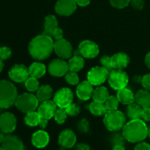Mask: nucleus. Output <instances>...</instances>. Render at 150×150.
I'll return each mask as SVG.
<instances>
[{
    "label": "nucleus",
    "instance_id": "obj_1",
    "mask_svg": "<svg viewBox=\"0 0 150 150\" xmlns=\"http://www.w3.org/2000/svg\"><path fill=\"white\" fill-rule=\"evenodd\" d=\"M54 44L51 36L42 33L34 38L29 44V52L37 60L48 59L54 51Z\"/></svg>",
    "mask_w": 150,
    "mask_h": 150
},
{
    "label": "nucleus",
    "instance_id": "obj_2",
    "mask_svg": "<svg viewBox=\"0 0 150 150\" xmlns=\"http://www.w3.org/2000/svg\"><path fill=\"white\" fill-rule=\"evenodd\" d=\"M122 136L130 143H139L148 136V127L142 119L130 120L122 128Z\"/></svg>",
    "mask_w": 150,
    "mask_h": 150
},
{
    "label": "nucleus",
    "instance_id": "obj_3",
    "mask_svg": "<svg viewBox=\"0 0 150 150\" xmlns=\"http://www.w3.org/2000/svg\"><path fill=\"white\" fill-rule=\"evenodd\" d=\"M18 98L17 89L7 80L0 81V108H8L15 105Z\"/></svg>",
    "mask_w": 150,
    "mask_h": 150
},
{
    "label": "nucleus",
    "instance_id": "obj_4",
    "mask_svg": "<svg viewBox=\"0 0 150 150\" xmlns=\"http://www.w3.org/2000/svg\"><path fill=\"white\" fill-rule=\"evenodd\" d=\"M103 122L108 130L115 132L124 127L126 124V117L122 112L118 110L108 111L104 116Z\"/></svg>",
    "mask_w": 150,
    "mask_h": 150
},
{
    "label": "nucleus",
    "instance_id": "obj_5",
    "mask_svg": "<svg viewBox=\"0 0 150 150\" xmlns=\"http://www.w3.org/2000/svg\"><path fill=\"white\" fill-rule=\"evenodd\" d=\"M39 100L36 95L30 92L23 93L18 96L15 105L21 112L28 114L38 108Z\"/></svg>",
    "mask_w": 150,
    "mask_h": 150
},
{
    "label": "nucleus",
    "instance_id": "obj_6",
    "mask_svg": "<svg viewBox=\"0 0 150 150\" xmlns=\"http://www.w3.org/2000/svg\"><path fill=\"white\" fill-rule=\"evenodd\" d=\"M108 81L111 88L118 91L127 86L129 78L124 70L121 69H113L109 72Z\"/></svg>",
    "mask_w": 150,
    "mask_h": 150
},
{
    "label": "nucleus",
    "instance_id": "obj_7",
    "mask_svg": "<svg viewBox=\"0 0 150 150\" xmlns=\"http://www.w3.org/2000/svg\"><path fill=\"white\" fill-rule=\"evenodd\" d=\"M109 71L103 67H92L87 73V81L93 86H100L108 79Z\"/></svg>",
    "mask_w": 150,
    "mask_h": 150
},
{
    "label": "nucleus",
    "instance_id": "obj_8",
    "mask_svg": "<svg viewBox=\"0 0 150 150\" xmlns=\"http://www.w3.org/2000/svg\"><path fill=\"white\" fill-rule=\"evenodd\" d=\"M79 50L80 55L83 58L93 59L99 54V47L95 42L89 40H83L79 45Z\"/></svg>",
    "mask_w": 150,
    "mask_h": 150
},
{
    "label": "nucleus",
    "instance_id": "obj_9",
    "mask_svg": "<svg viewBox=\"0 0 150 150\" xmlns=\"http://www.w3.org/2000/svg\"><path fill=\"white\" fill-rule=\"evenodd\" d=\"M54 51L59 57L63 59H70L73 54L72 45L64 38L57 40L54 42Z\"/></svg>",
    "mask_w": 150,
    "mask_h": 150
},
{
    "label": "nucleus",
    "instance_id": "obj_10",
    "mask_svg": "<svg viewBox=\"0 0 150 150\" xmlns=\"http://www.w3.org/2000/svg\"><path fill=\"white\" fill-rule=\"evenodd\" d=\"M73 93L69 88H62L57 91L54 97V101L59 108H65L73 103Z\"/></svg>",
    "mask_w": 150,
    "mask_h": 150
},
{
    "label": "nucleus",
    "instance_id": "obj_11",
    "mask_svg": "<svg viewBox=\"0 0 150 150\" xmlns=\"http://www.w3.org/2000/svg\"><path fill=\"white\" fill-rule=\"evenodd\" d=\"M16 125L17 120L12 113L4 112L0 116V130L5 134L13 133Z\"/></svg>",
    "mask_w": 150,
    "mask_h": 150
},
{
    "label": "nucleus",
    "instance_id": "obj_12",
    "mask_svg": "<svg viewBox=\"0 0 150 150\" xmlns=\"http://www.w3.org/2000/svg\"><path fill=\"white\" fill-rule=\"evenodd\" d=\"M9 77L14 82L22 83L26 81L29 78V69L23 64H15L9 71Z\"/></svg>",
    "mask_w": 150,
    "mask_h": 150
},
{
    "label": "nucleus",
    "instance_id": "obj_13",
    "mask_svg": "<svg viewBox=\"0 0 150 150\" xmlns=\"http://www.w3.org/2000/svg\"><path fill=\"white\" fill-rule=\"evenodd\" d=\"M48 70L52 76L62 77L65 76L68 72V64L63 59H56L49 63Z\"/></svg>",
    "mask_w": 150,
    "mask_h": 150
},
{
    "label": "nucleus",
    "instance_id": "obj_14",
    "mask_svg": "<svg viewBox=\"0 0 150 150\" xmlns=\"http://www.w3.org/2000/svg\"><path fill=\"white\" fill-rule=\"evenodd\" d=\"M76 0H58L56 3L55 11L61 16H69L76 10Z\"/></svg>",
    "mask_w": 150,
    "mask_h": 150
},
{
    "label": "nucleus",
    "instance_id": "obj_15",
    "mask_svg": "<svg viewBox=\"0 0 150 150\" xmlns=\"http://www.w3.org/2000/svg\"><path fill=\"white\" fill-rule=\"evenodd\" d=\"M57 105L54 100L44 101L41 103L38 108V112L42 118L50 120L54 117V114L57 109Z\"/></svg>",
    "mask_w": 150,
    "mask_h": 150
},
{
    "label": "nucleus",
    "instance_id": "obj_16",
    "mask_svg": "<svg viewBox=\"0 0 150 150\" xmlns=\"http://www.w3.org/2000/svg\"><path fill=\"white\" fill-rule=\"evenodd\" d=\"M76 136L74 132L70 129H65L59 134V144L60 146L65 149L73 147L76 144Z\"/></svg>",
    "mask_w": 150,
    "mask_h": 150
},
{
    "label": "nucleus",
    "instance_id": "obj_17",
    "mask_svg": "<svg viewBox=\"0 0 150 150\" xmlns=\"http://www.w3.org/2000/svg\"><path fill=\"white\" fill-rule=\"evenodd\" d=\"M93 91V85L88 81H83L78 85L76 95L81 100L86 101L92 98Z\"/></svg>",
    "mask_w": 150,
    "mask_h": 150
},
{
    "label": "nucleus",
    "instance_id": "obj_18",
    "mask_svg": "<svg viewBox=\"0 0 150 150\" xmlns=\"http://www.w3.org/2000/svg\"><path fill=\"white\" fill-rule=\"evenodd\" d=\"M1 146L6 150H24V145L22 141L13 135L5 136Z\"/></svg>",
    "mask_w": 150,
    "mask_h": 150
},
{
    "label": "nucleus",
    "instance_id": "obj_19",
    "mask_svg": "<svg viewBox=\"0 0 150 150\" xmlns=\"http://www.w3.org/2000/svg\"><path fill=\"white\" fill-rule=\"evenodd\" d=\"M49 136L48 133L44 130H38L35 132L32 137V143L37 148H44L49 143Z\"/></svg>",
    "mask_w": 150,
    "mask_h": 150
},
{
    "label": "nucleus",
    "instance_id": "obj_20",
    "mask_svg": "<svg viewBox=\"0 0 150 150\" xmlns=\"http://www.w3.org/2000/svg\"><path fill=\"white\" fill-rule=\"evenodd\" d=\"M130 63V57L125 53H117L111 57V64L113 69L125 68Z\"/></svg>",
    "mask_w": 150,
    "mask_h": 150
},
{
    "label": "nucleus",
    "instance_id": "obj_21",
    "mask_svg": "<svg viewBox=\"0 0 150 150\" xmlns=\"http://www.w3.org/2000/svg\"><path fill=\"white\" fill-rule=\"evenodd\" d=\"M117 97L120 103L123 105H128L135 102V95L130 89L126 87L118 90Z\"/></svg>",
    "mask_w": 150,
    "mask_h": 150
},
{
    "label": "nucleus",
    "instance_id": "obj_22",
    "mask_svg": "<svg viewBox=\"0 0 150 150\" xmlns=\"http://www.w3.org/2000/svg\"><path fill=\"white\" fill-rule=\"evenodd\" d=\"M135 102L142 108L150 107V92L146 89H140L135 95Z\"/></svg>",
    "mask_w": 150,
    "mask_h": 150
},
{
    "label": "nucleus",
    "instance_id": "obj_23",
    "mask_svg": "<svg viewBox=\"0 0 150 150\" xmlns=\"http://www.w3.org/2000/svg\"><path fill=\"white\" fill-rule=\"evenodd\" d=\"M67 64H68V68L70 71L77 73V72L82 70L83 66H84L83 57L81 55H74L69 59Z\"/></svg>",
    "mask_w": 150,
    "mask_h": 150
},
{
    "label": "nucleus",
    "instance_id": "obj_24",
    "mask_svg": "<svg viewBox=\"0 0 150 150\" xmlns=\"http://www.w3.org/2000/svg\"><path fill=\"white\" fill-rule=\"evenodd\" d=\"M46 72V67L45 64L40 62H34L29 66V76L35 78V79H40L45 75Z\"/></svg>",
    "mask_w": 150,
    "mask_h": 150
},
{
    "label": "nucleus",
    "instance_id": "obj_25",
    "mask_svg": "<svg viewBox=\"0 0 150 150\" xmlns=\"http://www.w3.org/2000/svg\"><path fill=\"white\" fill-rule=\"evenodd\" d=\"M57 27H58V22L55 16L53 15H49L45 17V21H44L43 34L51 37L54 30Z\"/></svg>",
    "mask_w": 150,
    "mask_h": 150
},
{
    "label": "nucleus",
    "instance_id": "obj_26",
    "mask_svg": "<svg viewBox=\"0 0 150 150\" xmlns=\"http://www.w3.org/2000/svg\"><path fill=\"white\" fill-rule=\"evenodd\" d=\"M109 97L108 90L106 87L103 86H99L94 89L92 98L94 101L100 103H105Z\"/></svg>",
    "mask_w": 150,
    "mask_h": 150
},
{
    "label": "nucleus",
    "instance_id": "obj_27",
    "mask_svg": "<svg viewBox=\"0 0 150 150\" xmlns=\"http://www.w3.org/2000/svg\"><path fill=\"white\" fill-rule=\"evenodd\" d=\"M53 89L49 85H42L37 91V98L39 102H44L48 100L52 97Z\"/></svg>",
    "mask_w": 150,
    "mask_h": 150
},
{
    "label": "nucleus",
    "instance_id": "obj_28",
    "mask_svg": "<svg viewBox=\"0 0 150 150\" xmlns=\"http://www.w3.org/2000/svg\"><path fill=\"white\" fill-rule=\"evenodd\" d=\"M143 108L137 104L136 103H133L127 105V115L130 120H139L142 119V114Z\"/></svg>",
    "mask_w": 150,
    "mask_h": 150
},
{
    "label": "nucleus",
    "instance_id": "obj_29",
    "mask_svg": "<svg viewBox=\"0 0 150 150\" xmlns=\"http://www.w3.org/2000/svg\"><path fill=\"white\" fill-rule=\"evenodd\" d=\"M89 110L93 115L98 117L105 115L108 111L105 103H100L96 101H93L89 104Z\"/></svg>",
    "mask_w": 150,
    "mask_h": 150
},
{
    "label": "nucleus",
    "instance_id": "obj_30",
    "mask_svg": "<svg viewBox=\"0 0 150 150\" xmlns=\"http://www.w3.org/2000/svg\"><path fill=\"white\" fill-rule=\"evenodd\" d=\"M41 120V117L38 111H32L26 114L24 118V122L26 125L30 127H35L39 125L40 121Z\"/></svg>",
    "mask_w": 150,
    "mask_h": 150
},
{
    "label": "nucleus",
    "instance_id": "obj_31",
    "mask_svg": "<svg viewBox=\"0 0 150 150\" xmlns=\"http://www.w3.org/2000/svg\"><path fill=\"white\" fill-rule=\"evenodd\" d=\"M24 84L26 89L31 92L38 91V89L40 87V83L39 81H38V79L32 77V76H30V77H29L26 79V81L24 82Z\"/></svg>",
    "mask_w": 150,
    "mask_h": 150
},
{
    "label": "nucleus",
    "instance_id": "obj_32",
    "mask_svg": "<svg viewBox=\"0 0 150 150\" xmlns=\"http://www.w3.org/2000/svg\"><path fill=\"white\" fill-rule=\"evenodd\" d=\"M67 114L65 111V108H59L56 111L54 114V120L58 124H63L67 120Z\"/></svg>",
    "mask_w": 150,
    "mask_h": 150
},
{
    "label": "nucleus",
    "instance_id": "obj_33",
    "mask_svg": "<svg viewBox=\"0 0 150 150\" xmlns=\"http://www.w3.org/2000/svg\"><path fill=\"white\" fill-rule=\"evenodd\" d=\"M105 104L108 111H114V110H117L120 101H119L117 97L109 96L105 102Z\"/></svg>",
    "mask_w": 150,
    "mask_h": 150
},
{
    "label": "nucleus",
    "instance_id": "obj_34",
    "mask_svg": "<svg viewBox=\"0 0 150 150\" xmlns=\"http://www.w3.org/2000/svg\"><path fill=\"white\" fill-rule=\"evenodd\" d=\"M67 83L70 85H77L79 82V77L76 72L69 71L64 76Z\"/></svg>",
    "mask_w": 150,
    "mask_h": 150
},
{
    "label": "nucleus",
    "instance_id": "obj_35",
    "mask_svg": "<svg viewBox=\"0 0 150 150\" xmlns=\"http://www.w3.org/2000/svg\"><path fill=\"white\" fill-rule=\"evenodd\" d=\"M65 111L67 112V115L71 116V117H74V116L79 115V113H80V107L79 105H78L77 104L73 103H72L71 104L67 106L65 108Z\"/></svg>",
    "mask_w": 150,
    "mask_h": 150
},
{
    "label": "nucleus",
    "instance_id": "obj_36",
    "mask_svg": "<svg viewBox=\"0 0 150 150\" xmlns=\"http://www.w3.org/2000/svg\"><path fill=\"white\" fill-rule=\"evenodd\" d=\"M110 3L115 8L122 9L129 5L130 0H110Z\"/></svg>",
    "mask_w": 150,
    "mask_h": 150
},
{
    "label": "nucleus",
    "instance_id": "obj_37",
    "mask_svg": "<svg viewBox=\"0 0 150 150\" xmlns=\"http://www.w3.org/2000/svg\"><path fill=\"white\" fill-rule=\"evenodd\" d=\"M78 130L82 133H86L89 130V121L86 119H81L78 123Z\"/></svg>",
    "mask_w": 150,
    "mask_h": 150
},
{
    "label": "nucleus",
    "instance_id": "obj_38",
    "mask_svg": "<svg viewBox=\"0 0 150 150\" xmlns=\"http://www.w3.org/2000/svg\"><path fill=\"white\" fill-rule=\"evenodd\" d=\"M100 63L102 67H105V68L107 69L109 72L113 70L112 64H111V57L103 56V57H101Z\"/></svg>",
    "mask_w": 150,
    "mask_h": 150
},
{
    "label": "nucleus",
    "instance_id": "obj_39",
    "mask_svg": "<svg viewBox=\"0 0 150 150\" xmlns=\"http://www.w3.org/2000/svg\"><path fill=\"white\" fill-rule=\"evenodd\" d=\"M12 55V51L10 48L7 46H3L0 48V58L2 60L7 59Z\"/></svg>",
    "mask_w": 150,
    "mask_h": 150
},
{
    "label": "nucleus",
    "instance_id": "obj_40",
    "mask_svg": "<svg viewBox=\"0 0 150 150\" xmlns=\"http://www.w3.org/2000/svg\"><path fill=\"white\" fill-rule=\"evenodd\" d=\"M125 141L126 140L125 139L122 134H115L111 138V142L114 144V146H116V145H124Z\"/></svg>",
    "mask_w": 150,
    "mask_h": 150
},
{
    "label": "nucleus",
    "instance_id": "obj_41",
    "mask_svg": "<svg viewBox=\"0 0 150 150\" xmlns=\"http://www.w3.org/2000/svg\"><path fill=\"white\" fill-rule=\"evenodd\" d=\"M130 4L132 7L137 10H141L144 7V0H130Z\"/></svg>",
    "mask_w": 150,
    "mask_h": 150
},
{
    "label": "nucleus",
    "instance_id": "obj_42",
    "mask_svg": "<svg viewBox=\"0 0 150 150\" xmlns=\"http://www.w3.org/2000/svg\"><path fill=\"white\" fill-rule=\"evenodd\" d=\"M142 84L145 89L150 92V73L144 75L142 77Z\"/></svg>",
    "mask_w": 150,
    "mask_h": 150
},
{
    "label": "nucleus",
    "instance_id": "obj_43",
    "mask_svg": "<svg viewBox=\"0 0 150 150\" xmlns=\"http://www.w3.org/2000/svg\"><path fill=\"white\" fill-rule=\"evenodd\" d=\"M142 120L145 122H150V107L143 108L142 114Z\"/></svg>",
    "mask_w": 150,
    "mask_h": 150
},
{
    "label": "nucleus",
    "instance_id": "obj_44",
    "mask_svg": "<svg viewBox=\"0 0 150 150\" xmlns=\"http://www.w3.org/2000/svg\"><path fill=\"white\" fill-rule=\"evenodd\" d=\"M51 36H53V38H54L56 40L62 39V38H63V31L60 28L57 27V29H54Z\"/></svg>",
    "mask_w": 150,
    "mask_h": 150
},
{
    "label": "nucleus",
    "instance_id": "obj_45",
    "mask_svg": "<svg viewBox=\"0 0 150 150\" xmlns=\"http://www.w3.org/2000/svg\"><path fill=\"white\" fill-rule=\"evenodd\" d=\"M134 150H150V144L146 142H139L134 148Z\"/></svg>",
    "mask_w": 150,
    "mask_h": 150
},
{
    "label": "nucleus",
    "instance_id": "obj_46",
    "mask_svg": "<svg viewBox=\"0 0 150 150\" xmlns=\"http://www.w3.org/2000/svg\"><path fill=\"white\" fill-rule=\"evenodd\" d=\"M76 150H90V147H89V146L87 144L81 143L77 144Z\"/></svg>",
    "mask_w": 150,
    "mask_h": 150
},
{
    "label": "nucleus",
    "instance_id": "obj_47",
    "mask_svg": "<svg viewBox=\"0 0 150 150\" xmlns=\"http://www.w3.org/2000/svg\"><path fill=\"white\" fill-rule=\"evenodd\" d=\"M76 1L77 5L80 7H86L90 3V0H76Z\"/></svg>",
    "mask_w": 150,
    "mask_h": 150
},
{
    "label": "nucleus",
    "instance_id": "obj_48",
    "mask_svg": "<svg viewBox=\"0 0 150 150\" xmlns=\"http://www.w3.org/2000/svg\"><path fill=\"white\" fill-rule=\"evenodd\" d=\"M48 120H46V119H44V118H42V117H41V120H40V121L39 125H38L40 127V128L45 129V127H47V125H48Z\"/></svg>",
    "mask_w": 150,
    "mask_h": 150
},
{
    "label": "nucleus",
    "instance_id": "obj_49",
    "mask_svg": "<svg viewBox=\"0 0 150 150\" xmlns=\"http://www.w3.org/2000/svg\"><path fill=\"white\" fill-rule=\"evenodd\" d=\"M145 64H146V67L150 70V51L146 55L145 57Z\"/></svg>",
    "mask_w": 150,
    "mask_h": 150
},
{
    "label": "nucleus",
    "instance_id": "obj_50",
    "mask_svg": "<svg viewBox=\"0 0 150 150\" xmlns=\"http://www.w3.org/2000/svg\"><path fill=\"white\" fill-rule=\"evenodd\" d=\"M112 150H125V148L124 147V145H116L114 146Z\"/></svg>",
    "mask_w": 150,
    "mask_h": 150
},
{
    "label": "nucleus",
    "instance_id": "obj_51",
    "mask_svg": "<svg viewBox=\"0 0 150 150\" xmlns=\"http://www.w3.org/2000/svg\"><path fill=\"white\" fill-rule=\"evenodd\" d=\"M142 77L139 76H136L134 78H133V81L136 82V83H142Z\"/></svg>",
    "mask_w": 150,
    "mask_h": 150
},
{
    "label": "nucleus",
    "instance_id": "obj_52",
    "mask_svg": "<svg viewBox=\"0 0 150 150\" xmlns=\"http://www.w3.org/2000/svg\"><path fill=\"white\" fill-rule=\"evenodd\" d=\"M5 133H3L2 131H1L0 130V144H2L3 141H4V138H5Z\"/></svg>",
    "mask_w": 150,
    "mask_h": 150
},
{
    "label": "nucleus",
    "instance_id": "obj_53",
    "mask_svg": "<svg viewBox=\"0 0 150 150\" xmlns=\"http://www.w3.org/2000/svg\"><path fill=\"white\" fill-rule=\"evenodd\" d=\"M3 67H4V63H3V60L0 58V73L2 71Z\"/></svg>",
    "mask_w": 150,
    "mask_h": 150
},
{
    "label": "nucleus",
    "instance_id": "obj_54",
    "mask_svg": "<svg viewBox=\"0 0 150 150\" xmlns=\"http://www.w3.org/2000/svg\"><path fill=\"white\" fill-rule=\"evenodd\" d=\"M148 136H149V137L150 138V127L148 128Z\"/></svg>",
    "mask_w": 150,
    "mask_h": 150
},
{
    "label": "nucleus",
    "instance_id": "obj_55",
    "mask_svg": "<svg viewBox=\"0 0 150 150\" xmlns=\"http://www.w3.org/2000/svg\"><path fill=\"white\" fill-rule=\"evenodd\" d=\"M0 150H6V149H4L2 146H0Z\"/></svg>",
    "mask_w": 150,
    "mask_h": 150
}]
</instances>
